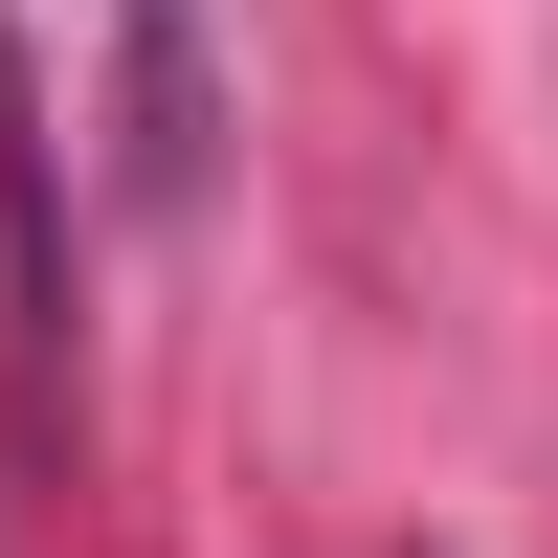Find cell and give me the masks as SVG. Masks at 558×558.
<instances>
[{"instance_id": "1", "label": "cell", "mask_w": 558, "mask_h": 558, "mask_svg": "<svg viewBox=\"0 0 558 558\" xmlns=\"http://www.w3.org/2000/svg\"><path fill=\"white\" fill-rule=\"evenodd\" d=\"M202 157H223V0H112V179L202 202Z\"/></svg>"}]
</instances>
